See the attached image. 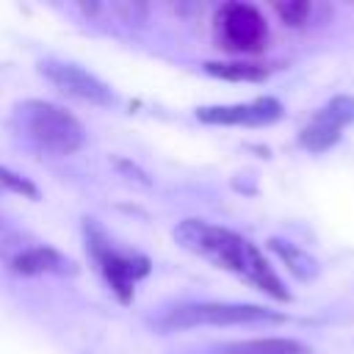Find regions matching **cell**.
<instances>
[{"mask_svg":"<svg viewBox=\"0 0 354 354\" xmlns=\"http://www.w3.org/2000/svg\"><path fill=\"white\" fill-rule=\"evenodd\" d=\"M14 274H22V277H39V274H55V277H72L77 274V266L72 257H66L64 252H58L55 246L50 243H33L14 266H11Z\"/></svg>","mask_w":354,"mask_h":354,"instance_id":"9","label":"cell"},{"mask_svg":"<svg viewBox=\"0 0 354 354\" xmlns=\"http://www.w3.org/2000/svg\"><path fill=\"white\" fill-rule=\"evenodd\" d=\"M83 241H86V252L91 257V263L97 266V271L102 274V279L108 282L111 293L122 301L130 304L136 296V285L149 277L152 271V260L141 252L133 249H122L97 218H83Z\"/></svg>","mask_w":354,"mask_h":354,"instance_id":"3","label":"cell"},{"mask_svg":"<svg viewBox=\"0 0 354 354\" xmlns=\"http://www.w3.org/2000/svg\"><path fill=\"white\" fill-rule=\"evenodd\" d=\"M0 194H17L25 199H39V188L28 177H22L6 166H0Z\"/></svg>","mask_w":354,"mask_h":354,"instance_id":"14","label":"cell"},{"mask_svg":"<svg viewBox=\"0 0 354 354\" xmlns=\"http://www.w3.org/2000/svg\"><path fill=\"white\" fill-rule=\"evenodd\" d=\"M33 243H36L33 238H28L25 232L14 230L11 224H6V221L0 218V260H3L8 268H11Z\"/></svg>","mask_w":354,"mask_h":354,"instance_id":"13","label":"cell"},{"mask_svg":"<svg viewBox=\"0 0 354 354\" xmlns=\"http://www.w3.org/2000/svg\"><path fill=\"white\" fill-rule=\"evenodd\" d=\"M11 133L47 155H72L86 144L83 124L61 105L47 100H22L8 116Z\"/></svg>","mask_w":354,"mask_h":354,"instance_id":"2","label":"cell"},{"mask_svg":"<svg viewBox=\"0 0 354 354\" xmlns=\"http://www.w3.org/2000/svg\"><path fill=\"white\" fill-rule=\"evenodd\" d=\"M268 249L288 266L290 274H296L299 279H313L318 274V263L315 257H310L304 249H299L296 243H288V241H279V238H271L268 241Z\"/></svg>","mask_w":354,"mask_h":354,"instance_id":"12","label":"cell"},{"mask_svg":"<svg viewBox=\"0 0 354 354\" xmlns=\"http://www.w3.org/2000/svg\"><path fill=\"white\" fill-rule=\"evenodd\" d=\"M348 124H354V97L337 94L324 108H318L313 113V119L301 127L299 144L307 152H326L340 141V136Z\"/></svg>","mask_w":354,"mask_h":354,"instance_id":"6","label":"cell"},{"mask_svg":"<svg viewBox=\"0 0 354 354\" xmlns=\"http://www.w3.org/2000/svg\"><path fill=\"white\" fill-rule=\"evenodd\" d=\"M174 241L185 252L207 260L210 266H216L221 271L235 274L238 279L249 282L260 293H266L277 301H290V290L285 288L279 274L271 268L266 254L249 238H243L227 227L210 224L205 218H185L174 227Z\"/></svg>","mask_w":354,"mask_h":354,"instance_id":"1","label":"cell"},{"mask_svg":"<svg viewBox=\"0 0 354 354\" xmlns=\"http://www.w3.org/2000/svg\"><path fill=\"white\" fill-rule=\"evenodd\" d=\"M216 39L230 53H260L268 41V22L249 3H224L216 11Z\"/></svg>","mask_w":354,"mask_h":354,"instance_id":"5","label":"cell"},{"mask_svg":"<svg viewBox=\"0 0 354 354\" xmlns=\"http://www.w3.org/2000/svg\"><path fill=\"white\" fill-rule=\"evenodd\" d=\"M39 72L64 94L91 102V105H111L113 102V91L108 83H102L97 75H91L88 69L77 66V64H66V61H41Z\"/></svg>","mask_w":354,"mask_h":354,"instance_id":"7","label":"cell"},{"mask_svg":"<svg viewBox=\"0 0 354 354\" xmlns=\"http://www.w3.org/2000/svg\"><path fill=\"white\" fill-rule=\"evenodd\" d=\"M210 354H310V348L293 337H252L224 343Z\"/></svg>","mask_w":354,"mask_h":354,"instance_id":"10","label":"cell"},{"mask_svg":"<svg viewBox=\"0 0 354 354\" xmlns=\"http://www.w3.org/2000/svg\"><path fill=\"white\" fill-rule=\"evenodd\" d=\"M116 166H119L122 171H127L133 180H138L141 185H149V177H147V174H144V171H141L136 163H130V160H124V158H116Z\"/></svg>","mask_w":354,"mask_h":354,"instance_id":"17","label":"cell"},{"mask_svg":"<svg viewBox=\"0 0 354 354\" xmlns=\"http://www.w3.org/2000/svg\"><path fill=\"white\" fill-rule=\"evenodd\" d=\"M202 124H227V127H263L282 119V102L277 97H254L235 105H205L196 108Z\"/></svg>","mask_w":354,"mask_h":354,"instance_id":"8","label":"cell"},{"mask_svg":"<svg viewBox=\"0 0 354 354\" xmlns=\"http://www.w3.org/2000/svg\"><path fill=\"white\" fill-rule=\"evenodd\" d=\"M274 8H277V14L282 17V22H285V25H290V28L304 25V22H307V14H310V3H304V0H293V3H277Z\"/></svg>","mask_w":354,"mask_h":354,"instance_id":"16","label":"cell"},{"mask_svg":"<svg viewBox=\"0 0 354 354\" xmlns=\"http://www.w3.org/2000/svg\"><path fill=\"white\" fill-rule=\"evenodd\" d=\"M205 72L221 80H235V83H260L268 77V66L252 64V61H207Z\"/></svg>","mask_w":354,"mask_h":354,"instance_id":"11","label":"cell"},{"mask_svg":"<svg viewBox=\"0 0 354 354\" xmlns=\"http://www.w3.org/2000/svg\"><path fill=\"white\" fill-rule=\"evenodd\" d=\"M285 315L260 304H238V301H196L171 307L158 318V329L183 332L194 326H238V324H282Z\"/></svg>","mask_w":354,"mask_h":354,"instance_id":"4","label":"cell"},{"mask_svg":"<svg viewBox=\"0 0 354 354\" xmlns=\"http://www.w3.org/2000/svg\"><path fill=\"white\" fill-rule=\"evenodd\" d=\"M105 11H111V14H116L122 22H127V25H144V19H147V14H149V8L144 6V3H108V6H102Z\"/></svg>","mask_w":354,"mask_h":354,"instance_id":"15","label":"cell"}]
</instances>
